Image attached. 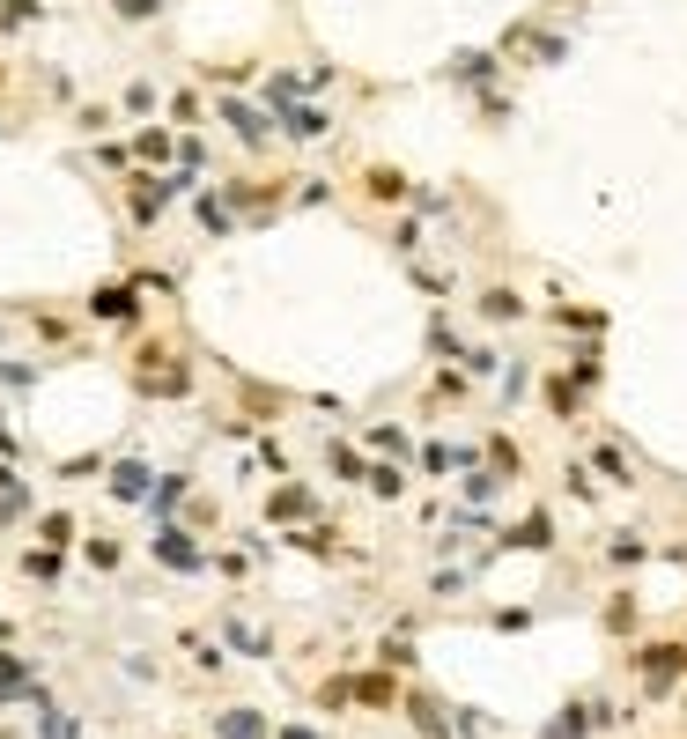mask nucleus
Here are the masks:
<instances>
[{"mask_svg":"<svg viewBox=\"0 0 687 739\" xmlns=\"http://www.w3.org/2000/svg\"><path fill=\"white\" fill-rule=\"evenodd\" d=\"M289 134L296 141H318V134H326V119H318V111H289Z\"/></svg>","mask_w":687,"mask_h":739,"instance_id":"nucleus-7","label":"nucleus"},{"mask_svg":"<svg viewBox=\"0 0 687 739\" xmlns=\"http://www.w3.org/2000/svg\"><path fill=\"white\" fill-rule=\"evenodd\" d=\"M148 503H156V518H170V510L185 503V481H178V473H170V481H156V488H148Z\"/></svg>","mask_w":687,"mask_h":739,"instance_id":"nucleus-5","label":"nucleus"},{"mask_svg":"<svg viewBox=\"0 0 687 739\" xmlns=\"http://www.w3.org/2000/svg\"><path fill=\"white\" fill-rule=\"evenodd\" d=\"M222 111H229V126H237L244 141H266V119H259V111H244V104H222Z\"/></svg>","mask_w":687,"mask_h":739,"instance_id":"nucleus-6","label":"nucleus"},{"mask_svg":"<svg viewBox=\"0 0 687 739\" xmlns=\"http://www.w3.org/2000/svg\"><path fill=\"white\" fill-rule=\"evenodd\" d=\"M156 562H163V570H200V547H193V533H178V525H163V533H156Z\"/></svg>","mask_w":687,"mask_h":739,"instance_id":"nucleus-1","label":"nucleus"},{"mask_svg":"<svg viewBox=\"0 0 687 739\" xmlns=\"http://www.w3.org/2000/svg\"><path fill=\"white\" fill-rule=\"evenodd\" d=\"M82 555H89V562H97V570H119V540H89V547H82Z\"/></svg>","mask_w":687,"mask_h":739,"instance_id":"nucleus-8","label":"nucleus"},{"mask_svg":"<svg viewBox=\"0 0 687 739\" xmlns=\"http://www.w3.org/2000/svg\"><path fill=\"white\" fill-rule=\"evenodd\" d=\"M222 739H266V717L259 710H229L222 717Z\"/></svg>","mask_w":687,"mask_h":739,"instance_id":"nucleus-4","label":"nucleus"},{"mask_svg":"<svg viewBox=\"0 0 687 739\" xmlns=\"http://www.w3.org/2000/svg\"><path fill=\"white\" fill-rule=\"evenodd\" d=\"M89 311H97L104 326H133V318H141V296H133V289H97Z\"/></svg>","mask_w":687,"mask_h":739,"instance_id":"nucleus-2","label":"nucleus"},{"mask_svg":"<svg viewBox=\"0 0 687 739\" xmlns=\"http://www.w3.org/2000/svg\"><path fill=\"white\" fill-rule=\"evenodd\" d=\"M148 488H156V481H148V466H141V459L111 466V496H119V503H148Z\"/></svg>","mask_w":687,"mask_h":739,"instance_id":"nucleus-3","label":"nucleus"}]
</instances>
